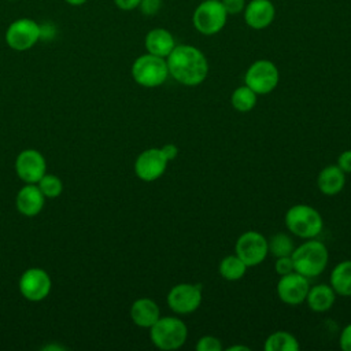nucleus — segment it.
<instances>
[{
	"instance_id": "nucleus-1",
	"label": "nucleus",
	"mask_w": 351,
	"mask_h": 351,
	"mask_svg": "<svg viewBox=\"0 0 351 351\" xmlns=\"http://www.w3.org/2000/svg\"><path fill=\"white\" fill-rule=\"evenodd\" d=\"M169 75L185 86L200 85L208 74L206 55L189 44L176 45L166 58Z\"/></svg>"
},
{
	"instance_id": "nucleus-2",
	"label": "nucleus",
	"mask_w": 351,
	"mask_h": 351,
	"mask_svg": "<svg viewBox=\"0 0 351 351\" xmlns=\"http://www.w3.org/2000/svg\"><path fill=\"white\" fill-rule=\"evenodd\" d=\"M291 258L295 271L307 278H313L325 270L329 261V252L322 241L307 239V241L295 247Z\"/></svg>"
},
{
	"instance_id": "nucleus-3",
	"label": "nucleus",
	"mask_w": 351,
	"mask_h": 351,
	"mask_svg": "<svg viewBox=\"0 0 351 351\" xmlns=\"http://www.w3.org/2000/svg\"><path fill=\"white\" fill-rule=\"evenodd\" d=\"M287 229L300 239H315L322 228L324 219L317 208L308 204L291 206L284 217Z\"/></svg>"
},
{
	"instance_id": "nucleus-4",
	"label": "nucleus",
	"mask_w": 351,
	"mask_h": 351,
	"mask_svg": "<svg viewBox=\"0 0 351 351\" xmlns=\"http://www.w3.org/2000/svg\"><path fill=\"white\" fill-rule=\"evenodd\" d=\"M188 337V328L181 318L167 315L149 328V339L152 344L163 351H171L182 347Z\"/></svg>"
},
{
	"instance_id": "nucleus-5",
	"label": "nucleus",
	"mask_w": 351,
	"mask_h": 351,
	"mask_svg": "<svg viewBox=\"0 0 351 351\" xmlns=\"http://www.w3.org/2000/svg\"><path fill=\"white\" fill-rule=\"evenodd\" d=\"M132 77L144 88L160 86L169 77L166 58L148 52L138 56L132 64Z\"/></svg>"
},
{
	"instance_id": "nucleus-6",
	"label": "nucleus",
	"mask_w": 351,
	"mask_h": 351,
	"mask_svg": "<svg viewBox=\"0 0 351 351\" xmlns=\"http://www.w3.org/2000/svg\"><path fill=\"white\" fill-rule=\"evenodd\" d=\"M228 21V12L225 11L219 0H203L193 11L192 23L195 29L203 36H214L219 33Z\"/></svg>"
},
{
	"instance_id": "nucleus-7",
	"label": "nucleus",
	"mask_w": 351,
	"mask_h": 351,
	"mask_svg": "<svg viewBox=\"0 0 351 351\" xmlns=\"http://www.w3.org/2000/svg\"><path fill=\"white\" fill-rule=\"evenodd\" d=\"M43 36L41 26L30 18H18L12 21L4 34L7 45L18 52L33 48Z\"/></svg>"
},
{
	"instance_id": "nucleus-8",
	"label": "nucleus",
	"mask_w": 351,
	"mask_h": 351,
	"mask_svg": "<svg viewBox=\"0 0 351 351\" xmlns=\"http://www.w3.org/2000/svg\"><path fill=\"white\" fill-rule=\"evenodd\" d=\"M280 81L277 66L269 59H259L251 63L244 75V84L256 95H267L273 92Z\"/></svg>"
},
{
	"instance_id": "nucleus-9",
	"label": "nucleus",
	"mask_w": 351,
	"mask_h": 351,
	"mask_svg": "<svg viewBox=\"0 0 351 351\" xmlns=\"http://www.w3.org/2000/svg\"><path fill=\"white\" fill-rule=\"evenodd\" d=\"M234 254L247 265V267L258 266L269 254L267 239L256 230H247L239 236L234 245Z\"/></svg>"
},
{
	"instance_id": "nucleus-10",
	"label": "nucleus",
	"mask_w": 351,
	"mask_h": 351,
	"mask_svg": "<svg viewBox=\"0 0 351 351\" xmlns=\"http://www.w3.org/2000/svg\"><path fill=\"white\" fill-rule=\"evenodd\" d=\"M203 299L202 284H176L167 293L166 302L170 310L177 314H191L196 311Z\"/></svg>"
},
{
	"instance_id": "nucleus-11",
	"label": "nucleus",
	"mask_w": 351,
	"mask_h": 351,
	"mask_svg": "<svg viewBox=\"0 0 351 351\" xmlns=\"http://www.w3.org/2000/svg\"><path fill=\"white\" fill-rule=\"evenodd\" d=\"M19 292L26 300L40 302L44 300L51 292V277L40 267H30L25 270L19 278Z\"/></svg>"
},
{
	"instance_id": "nucleus-12",
	"label": "nucleus",
	"mask_w": 351,
	"mask_h": 351,
	"mask_svg": "<svg viewBox=\"0 0 351 351\" xmlns=\"http://www.w3.org/2000/svg\"><path fill=\"white\" fill-rule=\"evenodd\" d=\"M167 163L169 160L160 148H148L137 156L134 162V173L141 181L152 182L163 176Z\"/></svg>"
},
{
	"instance_id": "nucleus-13",
	"label": "nucleus",
	"mask_w": 351,
	"mask_h": 351,
	"mask_svg": "<svg viewBox=\"0 0 351 351\" xmlns=\"http://www.w3.org/2000/svg\"><path fill=\"white\" fill-rule=\"evenodd\" d=\"M15 171L25 184H37L47 173L44 155L33 148L21 151L15 159Z\"/></svg>"
},
{
	"instance_id": "nucleus-14",
	"label": "nucleus",
	"mask_w": 351,
	"mask_h": 351,
	"mask_svg": "<svg viewBox=\"0 0 351 351\" xmlns=\"http://www.w3.org/2000/svg\"><path fill=\"white\" fill-rule=\"evenodd\" d=\"M276 289L277 296L282 303L296 306L306 300L310 284L307 277L302 276L298 271H291L288 274L280 276Z\"/></svg>"
},
{
	"instance_id": "nucleus-15",
	"label": "nucleus",
	"mask_w": 351,
	"mask_h": 351,
	"mask_svg": "<svg viewBox=\"0 0 351 351\" xmlns=\"http://www.w3.org/2000/svg\"><path fill=\"white\" fill-rule=\"evenodd\" d=\"M244 22L254 30L269 27L276 18V7L270 0H250L243 11Z\"/></svg>"
},
{
	"instance_id": "nucleus-16",
	"label": "nucleus",
	"mask_w": 351,
	"mask_h": 351,
	"mask_svg": "<svg viewBox=\"0 0 351 351\" xmlns=\"http://www.w3.org/2000/svg\"><path fill=\"white\" fill-rule=\"evenodd\" d=\"M44 203H45V196L43 195L37 184H26L25 186H22L18 191L16 199H15L18 211L26 217L37 215L43 210Z\"/></svg>"
},
{
	"instance_id": "nucleus-17",
	"label": "nucleus",
	"mask_w": 351,
	"mask_h": 351,
	"mask_svg": "<svg viewBox=\"0 0 351 351\" xmlns=\"http://www.w3.org/2000/svg\"><path fill=\"white\" fill-rule=\"evenodd\" d=\"M144 45L148 53L167 58L177 44L173 34L167 29L154 27L145 34Z\"/></svg>"
},
{
	"instance_id": "nucleus-18",
	"label": "nucleus",
	"mask_w": 351,
	"mask_h": 351,
	"mask_svg": "<svg viewBox=\"0 0 351 351\" xmlns=\"http://www.w3.org/2000/svg\"><path fill=\"white\" fill-rule=\"evenodd\" d=\"M160 317L159 306L149 298H140L130 306V318L140 326L149 329Z\"/></svg>"
},
{
	"instance_id": "nucleus-19",
	"label": "nucleus",
	"mask_w": 351,
	"mask_h": 351,
	"mask_svg": "<svg viewBox=\"0 0 351 351\" xmlns=\"http://www.w3.org/2000/svg\"><path fill=\"white\" fill-rule=\"evenodd\" d=\"M346 185V173L337 165L324 167L317 177V186L326 196L337 195Z\"/></svg>"
},
{
	"instance_id": "nucleus-20",
	"label": "nucleus",
	"mask_w": 351,
	"mask_h": 351,
	"mask_svg": "<svg viewBox=\"0 0 351 351\" xmlns=\"http://www.w3.org/2000/svg\"><path fill=\"white\" fill-rule=\"evenodd\" d=\"M304 302L311 311L325 313L333 307L336 302V292L330 284H317L310 287Z\"/></svg>"
},
{
	"instance_id": "nucleus-21",
	"label": "nucleus",
	"mask_w": 351,
	"mask_h": 351,
	"mask_svg": "<svg viewBox=\"0 0 351 351\" xmlns=\"http://www.w3.org/2000/svg\"><path fill=\"white\" fill-rule=\"evenodd\" d=\"M329 284L336 295L351 296V259L339 262L329 276Z\"/></svg>"
},
{
	"instance_id": "nucleus-22",
	"label": "nucleus",
	"mask_w": 351,
	"mask_h": 351,
	"mask_svg": "<svg viewBox=\"0 0 351 351\" xmlns=\"http://www.w3.org/2000/svg\"><path fill=\"white\" fill-rule=\"evenodd\" d=\"M300 344L298 339L287 330H276L270 333L263 344L265 351H298Z\"/></svg>"
},
{
	"instance_id": "nucleus-23",
	"label": "nucleus",
	"mask_w": 351,
	"mask_h": 351,
	"mask_svg": "<svg viewBox=\"0 0 351 351\" xmlns=\"http://www.w3.org/2000/svg\"><path fill=\"white\" fill-rule=\"evenodd\" d=\"M247 269H248L247 265L236 254L225 256L218 266V271L221 277L228 281H237L243 278Z\"/></svg>"
},
{
	"instance_id": "nucleus-24",
	"label": "nucleus",
	"mask_w": 351,
	"mask_h": 351,
	"mask_svg": "<svg viewBox=\"0 0 351 351\" xmlns=\"http://www.w3.org/2000/svg\"><path fill=\"white\" fill-rule=\"evenodd\" d=\"M256 101H258V95L245 84L236 88L230 96V104L239 112L251 111L256 106Z\"/></svg>"
},
{
	"instance_id": "nucleus-25",
	"label": "nucleus",
	"mask_w": 351,
	"mask_h": 351,
	"mask_svg": "<svg viewBox=\"0 0 351 351\" xmlns=\"http://www.w3.org/2000/svg\"><path fill=\"white\" fill-rule=\"evenodd\" d=\"M267 244H269V252L276 258L288 256L295 250L293 240L291 239V236L282 232L273 234L270 240H267Z\"/></svg>"
},
{
	"instance_id": "nucleus-26",
	"label": "nucleus",
	"mask_w": 351,
	"mask_h": 351,
	"mask_svg": "<svg viewBox=\"0 0 351 351\" xmlns=\"http://www.w3.org/2000/svg\"><path fill=\"white\" fill-rule=\"evenodd\" d=\"M37 186L40 188L43 195L48 199H55L60 196L63 191L62 180L53 174H47V173L40 178V181L37 182Z\"/></svg>"
},
{
	"instance_id": "nucleus-27",
	"label": "nucleus",
	"mask_w": 351,
	"mask_h": 351,
	"mask_svg": "<svg viewBox=\"0 0 351 351\" xmlns=\"http://www.w3.org/2000/svg\"><path fill=\"white\" fill-rule=\"evenodd\" d=\"M195 347H196L197 351H221L222 350V343L218 337L211 336V335H206V336H202L197 340Z\"/></svg>"
},
{
	"instance_id": "nucleus-28",
	"label": "nucleus",
	"mask_w": 351,
	"mask_h": 351,
	"mask_svg": "<svg viewBox=\"0 0 351 351\" xmlns=\"http://www.w3.org/2000/svg\"><path fill=\"white\" fill-rule=\"evenodd\" d=\"M274 270H276V273H277L278 276H284V274H288V273H291V271H295V269H293V262H292L291 255L276 258Z\"/></svg>"
},
{
	"instance_id": "nucleus-29",
	"label": "nucleus",
	"mask_w": 351,
	"mask_h": 351,
	"mask_svg": "<svg viewBox=\"0 0 351 351\" xmlns=\"http://www.w3.org/2000/svg\"><path fill=\"white\" fill-rule=\"evenodd\" d=\"M160 7H162V0H141L138 5L140 11L145 16H154L155 14H158Z\"/></svg>"
},
{
	"instance_id": "nucleus-30",
	"label": "nucleus",
	"mask_w": 351,
	"mask_h": 351,
	"mask_svg": "<svg viewBox=\"0 0 351 351\" xmlns=\"http://www.w3.org/2000/svg\"><path fill=\"white\" fill-rule=\"evenodd\" d=\"M228 12V15H236L244 11L245 8V0H219Z\"/></svg>"
},
{
	"instance_id": "nucleus-31",
	"label": "nucleus",
	"mask_w": 351,
	"mask_h": 351,
	"mask_svg": "<svg viewBox=\"0 0 351 351\" xmlns=\"http://www.w3.org/2000/svg\"><path fill=\"white\" fill-rule=\"evenodd\" d=\"M339 346L343 351H351V322L341 329L340 337H339Z\"/></svg>"
},
{
	"instance_id": "nucleus-32",
	"label": "nucleus",
	"mask_w": 351,
	"mask_h": 351,
	"mask_svg": "<svg viewBox=\"0 0 351 351\" xmlns=\"http://www.w3.org/2000/svg\"><path fill=\"white\" fill-rule=\"evenodd\" d=\"M337 166L347 174L351 173V149L343 151L337 158Z\"/></svg>"
},
{
	"instance_id": "nucleus-33",
	"label": "nucleus",
	"mask_w": 351,
	"mask_h": 351,
	"mask_svg": "<svg viewBox=\"0 0 351 351\" xmlns=\"http://www.w3.org/2000/svg\"><path fill=\"white\" fill-rule=\"evenodd\" d=\"M141 0H114L115 5L122 11H133L138 8Z\"/></svg>"
},
{
	"instance_id": "nucleus-34",
	"label": "nucleus",
	"mask_w": 351,
	"mask_h": 351,
	"mask_svg": "<svg viewBox=\"0 0 351 351\" xmlns=\"http://www.w3.org/2000/svg\"><path fill=\"white\" fill-rule=\"evenodd\" d=\"M160 149H162L163 155L167 158V160H169V162H170V160H173V159H176V158H177V155H178V147H177L176 144H173V143L165 144L163 147H160Z\"/></svg>"
},
{
	"instance_id": "nucleus-35",
	"label": "nucleus",
	"mask_w": 351,
	"mask_h": 351,
	"mask_svg": "<svg viewBox=\"0 0 351 351\" xmlns=\"http://www.w3.org/2000/svg\"><path fill=\"white\" fill-rule=\"evenodd\" d=\"M228 351H250L251 348L248 346H240V344H234V346H230L226 348Z\"/></svg>"
},
{
	"instance_id": "nucleus-36",
	"label": "nucleus",
	"mask_w": 351,
	"mask_h": 351,
	"mask_svg": "<svg viewBox=\"0 0 351 351\" xmlns=\"http://www.w3.org/2000/svg\"><path fill=\"white\" fill-rule=\"evenodd\" d=\"M67 4H70V5H82V4H85L88 0H64Z\"/></svg>"
},
{
	"instance_id": "nucleus-37",
	"label": "nucleus",
	"mask_w": 351,
	"mask_h": 351,
	"mask_svg": "<svg viewBox=\"0 0 351 351\" xmlns=\"http://www.w3.org/2000/svg\"><path fill=\"white\" fill-rule=\"evenodd\" d=\"M7 1H16V0H7Z\"/></svg>"
}]
</instances>
